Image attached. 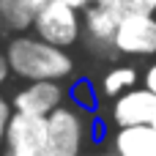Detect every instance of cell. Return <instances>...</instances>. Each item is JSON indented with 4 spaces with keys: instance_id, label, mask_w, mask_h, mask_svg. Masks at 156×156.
<instances>
[{
    "instance_id": "cell-1",
    "label": "cell",
    "mask_w": 156,
    "mask_h": 156,
    "mask_svg": "<svg viewBox=\"0 0 156 156\" xmlns=\"http://www.w3.org/2000/svg\"><path fill=\"white\" fill-rule=\"evenodd\" d=\"M5 55L11 63V74L19 80H66L74 71V58L69 49L55 47L38 36H14L5 44Z\"/></svg>"
},
{
    "instance_id": "cell-2",
    "label": "cell",
    "mask_w": 156,
    "mask_h": 156,
    "mask_svg": "<svg viewBox=\"0 0 156 156\" xmlns=\"http://www.w3.org/2000/svg\"><path fill=\"white\" fill-rule=\"evenodd\" d=\"M88 118L80 104H63L47 118L44 156H82Z\"/></svg>"
},
{
    "instance_id": "cell-3",
    "label": "cell",
    "mask_w": 156,
    "mask_h": 156,
    "mask_svg": "<svg viewBox=\"0 0 156 156\" xmlns=\"http://www.w3.org/2000/svg\"><path fill=\"white\" fill-rule=\"evenodd\" d=\"M126 3L123 0H96L93 5L85 8V16H82V25H85V47L99 55V58H112L118 55L115 49V33H118V25L126 14Z\"/></svg>"
},
{
    "instance_id": "cell-4",
    "label": "cell",
    "mask_w": 156,
    "mask_h": 156,
    "mask_svg": "<svg viewBox=\"0 0 156 156\" xmlns=\"http://www.w3.org/2000/svg\"><path fill=\"white\" fill-rule=\"evenodd\" d=\"M33 30H36L38 38H44V41H49V44H55V47L69 49V47H74V44L82 38V33H85L82 11L74 8V5H69V3H63V0H49V3L41 8V14L36 16Z\"/></svg>"
},
{
    "instance_id": "cell-5",
    "label": "cell",
    "mask_w": 156,
    "mask_h": 156,
    "mask_svg": "<svg viewBox=\"0 0 156 156\" xmlns=\"http://www.w3.org/2000/svg\"><path fill=\"white\" fill-rule=\"evenodd\" d=\"M115 49L126 58L156 55V16L151 8H126L115 33Z\"/></svg>"
},
{
    "instance_id": "cell-6",
    "label": "cell",
    "mask_w": 156,
    "mask_h": 156,
    "mask_svg": "<svg viewBox=\"0 0 156 156\" xmlns=\"http://www.w3.org/2000/svg\"><path fill=\"white\" fill-rule=\"evenodd\" d=\"M44 145H47V118L14 112L8 118L0 156H44Z\"/></svg>"
},
{
    "instance_id": "cell-7",
    "label": "cell",
    "mask_w": 156,
    "mask_h": 156,
    "mask_svg": "<svg viewBox=\"0 0 156 156\" xmlns=\"http://www.w3.org/2000/svg\"><path fill=\"white\" fill-rule=\"evenodd\" d=\"M63 85L58 80H36L27 82L25 88H19L11 99L14 112H25V115H38V118H49L58 107H63Z\"/></svg>"
},
{
    "instance_id": "cell-8",
    "label": "cell",
    "mask_w": 156,
    "mask_h": 156,
    "mask_svg": "<svg viewBox=\"0 0 156 156\" xmlns=\"http://www.w3.org/2000/svg\"><path fill=\"white\" fill-rule=\"evenodd\" d=\"M112 121L121 126H156V93L148 88H132L112 104Z\"/></svg>"
},
{
    "instance_id": "cell-9",
    "label": "cell",
    "mask_w": 156,
    "mask_h": 156,
    "mask_svg": "<svg viewBox=\"0 0 156 156\" xmlns=\"http://www.w3.org/2000/svg\"><path fill=\"white\" fill-rule=\"evenodd\" d=\"M112 151L118 156H156V126H121Z\"/></svg>"
},
{
    "instance_id": "cell-10",
    "label": "cell",
    "mask_w": 156,
    "mask_h": 156,
    "mask_svg": "<svg viewBox=\"0 0 156 156\" xmlns=\"http://www.w3.org/2000/svg\"><path fill=\"white\" fill-rule=\"evenodd\" d=\"M49 0H0V22L11 30H27L33 27L36 16Z\"/></svg>"
},
{
    "instance_id": "cell-11",
    "label": "cell",
    "mask_w": 156,
    "mask_h": 156,
    "mask_svg": "<svg viewBox=\"0 0 156 156\" xmlns=\"http://www.w3.org/2000/svg\"><path fill=\"white\" fill-rule=\"evenodd\" d=\"M137 80H140V74H137L134 66H112V69H107L101 74L99 93L107 96V99H118L121 93L137 88Z\"/></svg>"
},
{
    "instance_id": "cell-12",
    "label": "cell",
    "mask_w": 156,
    "mask_h": 156,
    "mask_svg": "<svg viewBox=\"0 0 156 156\" xmlns=\"http://www.w3.org/2000/svg\"><path fill=\"white\" fill-rule=\"evenodd\" d=\"M14 115V104L0 93V151H3V143H5V129H8V118Z\"/></svg>"
},
{
    "instance_id": "cell-13",
    "label": "cell",
    "mask_w": 156,
    "mask_h": 156,
    "mask_svg": "<svg viewBox=\"0 0 156 156\" xmlns=\"http://www.w3.org/2000/svg\"><path fill=\"white\" fill-rule=\"evenodd\" d=\"M143 82H145V88H148V90H154V93H156V60L148 66V69H145V74H143Z\"/></svg>"
},
{
    "instance_id": "cell-14",
    "label": "cell",
    "mask_w": 156,
    "mask_h": 156,
    "mask_svg": "<svg viewBox=\"0 0 156 156\" xmlns=\"http://www.w3.org/2000/svg\"><path fill=\"white\" fill-rule=\"evenodd\" d=\"M8 74H11V63H8V55L0 49V85H5Z\"/></svg>"
},
{
    "instance_id": "cell-15",
    "label": "cell",
    "mask_w": 156,
    "mask_h": 156,
    "mask_svg": "<svg viewBox=\"0 0 156 156\" xmlns=\"http://www.w3.org/2000/svg\"><path fill=\"white\" fill-rule=\"evenodd\" d=\"M63 3H69V5H74V8H80V11H85V8L93 5L96 0H63Z\"/></svg>"
},
{
    "instance_id": "cell-16",
    "label": "cell",
    "mask_w": 156,
    "mask_h": 156,
    "mask_svg": "<svg viewBox=\"0 0 156 156\" xmlns=\"http://www.w3.org/2000/svg\"><path fill=\"white\" fill-rule=\"evenodd\" d=\"M123 3H126L129 8H145V5H143V0H123Z\"/></svg>"
},
{
    "instance_id": "cell-17",
    "label": "cell",
    "mask_w": 156,
    "mask_h": 156,
    "mask_svg": "<svg viewBox=\"0 0 156 156\" xmlns=\"http://www.w3.org/2000/svg\"><path fill=\"white\" fill-rule=\"evenodd\" d=\"M88 156H118V154H115V151H112V154H110V151H96V154H88Z\"/></svg>"
},
{
    "instance_id": "cell-18",
    "label": "cell",
    "mask_w": 156,
    "mask_h": 156,
    "mask_svg": "<svg viewBox=\"0 0 156 156\" xmlns=\"http://www.w3.org/2000/svg\"><path fill=\"white\" fill-rule=\"evenodd\" d=\"M143 5H145V8H151V11H156V0H143Z\"/></svg>"
}]
</instances>
